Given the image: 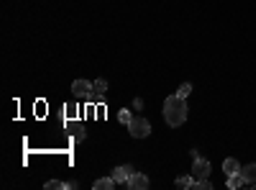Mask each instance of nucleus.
Returning a JSON list of instances; mask_svg holds the SVG:
<instances>
[{"label": "nucleus", "instance_id": "15", "mask_svg": "<svg viewBox=\"0 0 256 190\" xmlns=\"http://www.w3.org/2000/svg\"><path fill=\"white\" fill-rule=\"evenodd\" d=\"M192 187H198V190H210L212 182H210L208 177H202V180H195V185H192Z\"/></svg>", "mask_w": 256, "mask_h": 190}, {"label": "nucleus", "instance_id": "4", "mask_svg": "<svg viewBox=\"0 0 256 190\" xmlns=\"http://www.w3.org/2000/svg\"><path fill=\"white\" fill-rule=\"evenodd\" d=\"M192 177H195V180L210 177V162H208V159H202V157H198V159H195V164H192Z\"/></svg>", "mask_w": 256, "mask_h": 190}, {"label": "nucleus", "instance_id": "2", "mask_svg": "<svg viewBox=\"0 0 256 190\" xmlns=\"http://www.w3.org/2000/svg\"><path fill=\"white\" fill-rule=\"evenodd\" d=\"M128 131H131V136H136V139H146L148 134H152V123H148L146 118H141V116H134V121L128 123Z\"/></svg>", "mask_w": 256, "mask_h": 190}, {"label": "nucleus", "instance_id": "11", "mask_svg": "<svg viewBox=\"0 0 256 190\" xmlns=\"http://www.w3.org/2000/svg\"><path fill=\"white\" fill-rule=\"evenodd\" d=\"M92 88H95V93H108V80L98 77V80L92 82Z\"/></svg>", "mask_w": 256, "mask_h": 190}, {"label": "nucleus", "instance_id": "9", "mask_svg": "<svg viewBox=\"0 0 256 190\" xmlns=\"http://www.w3.org/2000/svg\"><path fill=\"white\" fill-rule=\"evenodd\" d=\"M118 182L113 180V175L110 177H100V180H95V190H113Z\"/></svg>", "mask_w": 256, "mask_h": 190}, {"label": "nucleus", "instance_id": "16", "mask_svg": "<svg viewBox=\"0 0 256 190\" xmlns=\"http://www.w3.org/2000/svg\"><path fill=\"white\" fill-rule=\"evenodd\" d=\"M192 93V85H190V82H182V85H180V90H177V95H182V98H187Z\"/></svg>", "mask_w": 256, "mask_h": 190}, {"label": "nucleus", "instance_id": "7", "mask_svg": "<svg viewBox=\"0 0 256 190\" xmlns=\"http://www.w3.org/2000/svg\"><path fill=\"white\" fill-rule=\"evenodd\" d=\"M223 172H226V175H236V172H241V164H238V159L228 157V159L223 162Z\"/></svg>", "mask_w": 256, "mask_h": 190}, {"label": "nucleus", "instance_id": "13", "mask_svg": "<svg viewBox=\"0 0 256 190\" xmlns=\"http://www.w3.org/2000/svg\"><path fill=\"white\" fill-rule=\"evenodd\" d=\"M118 121L128 126V123H131V121H134V113H131V111H118Z\"/></svg>", "mask_w": 256, "mask_h": 190}, {"label": "nucleus", "instance_id": "17", "mask_svg": "<svg viewBox=\"0 0 256 190\" xmlns=\"http://www.w3.org/2000/svg\"><path fill=\"white\" fill-rule=\"evenodd\" d=\"M62 187H67V185L59 182V180H49V182H46V190H62Z\"/></svg>", "mask_w": 256, "mask_h": 190}, {"label": "nucleus", "instance_id": "5", "mask_svg": "<svg viewBox=\"0 0 256 190\" xmlns=\"http://www.w3.org/2000/svg\"><path fill=\"white\" fill-rule=\"evenodd\" d=\"M131 175H134V167H131V164H120V167H116V170H113V180H116L118 185H128Z\"/></svg>", "mask_w": 256, "mask_h": 190}, {"label": "nucleus", "instance_id": "19", "mask_svg": "<svg viewBox=\"0 0 256 190\" xmlns=\"http://www.w3.org/2000/svg\"><path fill=\"white\" fill-rule=\"evenodd\" d=\"M254 187H256V182H254Z\"/></svg>", "mask_w": 256, "mask_h": 190}, {"label": "nucleus", "instance_id": "8", "mask_svg": "<svg viewBox=\"0 0 256 190\" xmlns=\"http://www.w3.org/2000/svg\"><path fill=\"white\" fill-rule=\"evenodd\" d=\"M241 175H244V180H246V185L251 182H256V164H246V167H241Z\"/></svg>", "mask_w": 256, "mask_h": 190}, {"label": "nucleus", "instance_id": "10", "mask_svg": "<svg viewBox=\"0 0 256 190\" xmlns=\"http://www.w3.org/2000/svg\"><path fill=\"white\" fill-rule=\"evenodd\" d=\"M244 185H246V180H244V175H241V172L228 175V187H230V190H238V187H244Z\"/></svg>", "mask_w": 256, "mask_h": 190}, {"label": "nucleus", "instance_id": "18", "mask_svg": "<svg viewBox=\"0 0 256 190\" xmlns=\"http://www.w3.org/2000/svg\"><path fill=\"white\" fill-rule=\"evenodd\" d=\"M134 111H144V100H141V98L134 100Z\"/></svg>", "mask_w": 256, "mask_h": 190}, {"label": "nucleus", "instance_id": "12", "mask_svg": "<svg viewBox=\"0 0 256 190\" xmlns=\"http://www.w3.org/2000/svg\"><path fill=\"white\" fill-rule=\"evenodd\" d=\"M192 185H195V177H177V187L187 190V187H192Z\"/></svg>", "mask_w": 256, "mask_h": 190}, {"label": "nucleus", "instance_id": "3", "mask_svg": "<svg viewBox=\"0 0 256 190\" xmlns=\"http://www.w3.org/2000/svg\"><path fill=\"white\" fill-rule=\"evenodd\" d=\"M92 82H88V80H74L72 82V93L77 95V98H88L90 100V95H92Z\"/></svg>", "mask_w": 256, "mask_h": 190}, {"label": "nucleus", "instance_id": "6", "mask_svg": "<svg viewBox=\"0 0 256 190\" xmlns=\"http://www.w3.org/2000/svg\"><path fill=\"white\" fill-rule=\"evenodd\" d=\"M148 185H152V182H148V177L144 172H134L131 180H128V187H134V190H146Z\"/></svg>", "mask_w": 256, "mask_h": 190}, {"label": "nucleus", "instance_id": "14", "mask_svg": "<svg viewBox=\"0 0 256 190\" xmlns=\"http://www.w3.org/2000/svg\"><path fill=\"white\" fill-rule=\"evenodd\" d=\"M72 139H74V141H84V139H88V131H84L82 126H77V129L72 131Z\"/></svg>", "mask_w": 256, "mask_h": 190}, {"label": "nucleus", "instance_id": "1", "mask_svg": "<svg viewBox=\"0 0 256 190\" xmlns=\"http://www.w3.org/2000/svg\"><path fill=\"white\" fill-rule=\"evenodd\" d=\"M187 103H184V98L182 95H169L166 100H164V118H166V123L169 126H182L184 121H187Z\"/></svg>", "mask_w": 256, "mask_h": 190}]
</instances>
